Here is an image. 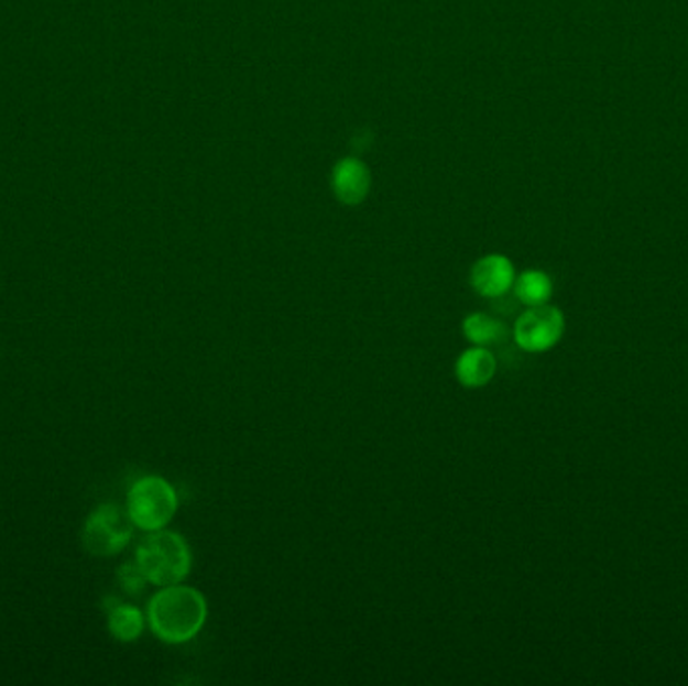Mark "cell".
I'll return each instance as SVG.
<instances>
[{
  "label": "cell",
  "mask_w": 688,
  "mask_h": 686,
  "mask_svg": "<svg viewBox=\"0 0 688 686\" xmlns=\"http://www.w3.org/2000/svg\"><path fill=\"white\" fill-rule=\"evenodd\" d=\"M148 624V617L141 612L138 606L117 602L113 608L107 610V627L113 639L119 642H135L141 639Z\"/></svg>",
  "instance_id": "cell-9"
},
{
  "label": "cell",
  "mask_w": 688,
  "mask_h": 686,
  "mask_svg": "<svg viewBox=\"0 0 688 686\" xmlns=\"http://www.w3.org/2000/svg\"><path fill=\"white\" fill-rule=\"evenodd\" d=\"M135 562L153 586L182 584L192 571V547L186 537L170 530L148 532L135 549Z\"/></svg>",
  "instance_id": "cell-2"
},
{
  "label": "cell",
  "mask_w": 688,
  "mask_h": 686,
  "mask_svg": "<svg viewBox=\"0 0 688 686\" xmlns=\"http://www.w3.org/2000/svg\"><path fill=\"white\" fill-rule=\"evenodd\" d=\"M515 301L524 306H542L548 304L554 294V282L542 270H525L520 276H515Z\"/></svg>",
  "instance_id": "cell-11"
},
{
  "label": "cell",
  "mask_w": 688,
  "mask_h": 686,
  "mask_svg": "<svg viewBox=\"0 0 688 686\" xmlns=\"http://www.w3.org/2000/svg\"><path fill=\"white\" fill-rule=\"evenodd\" d=\"M564 330L566 318L560 308L552 304L529 306L515 320L514 340L525 352H548L560 342Z\"/></svg>",
  "instance_id": "cell-5"
},
{
  "label": "cell",
  "mask_w": 688,
  "mask_h": 686,
  "mask_svg": "<svg viewBox=\"0 0 688 686\" xmlns=\"http://www.w3.org/2000/svg\"><path fill=\"white\" fill-rule=\"evenodd\" d=\"M177 491L160 476H143L129 488L128 513L143 532L164 530L177 512Z\"/></svg>",
  "instance_id": "cell-3"
},
{
  "label": "cell",
  "mask_w": 688,
  "mask_h": 686,
  "mask_svg": "<svg viewBox=\"0 0 688 686\" xmlns=\"http://www.w3.org/2000/svg\"><path fill=\"white\" fill-rule=\"evenodd\" d=\"M515 268L503 254L479 258L471 268L469 284L483 298H502L514 288Z\"/></svg>",
  "instance_id": "cell-6"
},
{
  "label": "cell",
  "mask_w": 688,
  "mask_h": 686,
  "mask_svg": "<svg viewBox=\"0 0 688 686\" xmlns=\"http://www.w3.org/2000/svg\"><path fill=\"white\" fill-rule=\"evenodd\" d=\"M463 335L467 340L476 347H490V345H498L503 342L507 335H510V328L507 325L495 318V316L488 315V313H471L463 318Z\"/></svg>",
  "instance_id": "cell-10"
},
{
  "label": "cell",
  "mask_w": 688,
  "mask_h": 686,
  "mask_svg": "<svg viewBox=\"0 0 688 686\" xmlns=\"http://www.w3.org/2000/svg\"><path fill=\"white\" fill-rule=\"evenodd\" d=\"M330 186L340 204L359 206L369 196L371 174L364 163L354 157H347L335 165L330 174Z\"/></svg>",
  "instance_id": "cell-7"
},
{
  "label": "cell",
  "mask_w": 688,
  "mask_h": 686,
  "mask_svg": "<svg viewBox=\"0 0 688 686\" xmlns=\"http://www.w3.org/2000/svg\"><path fill=\"white\" fill-rule=\"evenodd\" d=\"M498 372V359L488 347H476L463 350L456 361L457 383L466 389H481L493 381Z\"/></svg>",
  "instance_id": "cell-8"
},
{
  "label": "cell",
  "mask_w": 688,
  "mask_h": 686,
  "mask_svg": "<svg viewBox=\"0 0 688 686\" xmlns=\"http://www.w3.org/2000/svg\"><path fill=\"white\" fill-rule=\"evenodd\" d=\"M117 581H119L121 590L131 594V596H140L145 590V586L150 584L148 578H145V574L138 566V562L121 564V568L117 570Z\"/></svg>",
  "instance_id": "cell-12"
},
{
  "label": "cell",
  "mask_w": 688,
  "mask_h": 686,
  "mask_svg": "<svg viewBox=\"0 0 688 686\" xmlns=\"http://www.w3.org/2000/svg\"><path fill=\"white\" fill-rule=\"evenodd\" d=\"M148 624L165 644H186L196 639L208 620L206 596L184 584L164 586L148 605Z\"/></svg>",
  "instance_id": "cell-1"
},
{
  "label": "cell",
  "mask_w": 688,
  "mask_h": 686,
  "mask_svg": "<svg viewBox=\"0 0 688 686\" xmlns=\"http://www.w3.org/2000/svg\"><path fill=\"white\" fill-rule=\"evenodd\" d=\"M133 527L128 510H121L116 503H103L95 508L83 525V546L99 558L116 556L129 546Z\"/></svg>",
  "instance_id": "cell-4"
}]
</instances>
